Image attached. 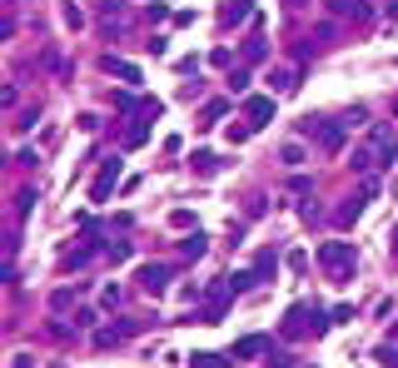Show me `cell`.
<instances>
[{"mask_svg": "<svg viewBox=\"0 0 398 368\" xmlns=\"http://www.w3.org/2000/svg\"><path fill=\"white\" fill-rule=\"evenodd\" d=\"M319 264L344 284V279L353 274V244H349V239H324V244H319Z\"/></svg>", "mask_w": 398, "mask_h": 368, "instance_id": "1", "label": "cell"}, {"mask_svg": "<svg viewBox=\"0 0 398 368\" xmlns=\"http://www.w3.org/2000/svg\"><path fill=\"white\" fill-rule=\"evenodd\" d=\"M344 129H349L344 120H304V135H313L329 155H339V149H344Z\"/></svg>", "mask_w": 398, "mask_h": 368, "instance_id": "2", "label": "cell"}, {"mask_svg": "<svg viewBox=\"0 0 398 368\" xmlns=\"http://www.w3.org/2000/svg\"><path fill=\"white\" fill-rule=\"evenodd\" d=\"M115 184H120V155L100 164V175H95V184H90V199H95V204H104V199H110V189H115Z\"/></svg>", "mask_w": 398, "mask_h": 368, "instance_id": "3", "label": "cell"}, {"mask_svg": "<svg viewBox=\"0 0 398 368\" xmlns=\"http://www.w3.org/2000/svg\"><path fill=\"white\" fill-rule=\"evenodd\" d=\"M274 100H279V95H249V100H244L249 129H259V125H269V120H274Z\"/></svg>", "mask_w": 398, "mask_h": 368, "instance_id": "4", "label": "cell"}, {"mask_svg": "<svg viewBox=\"0 0 398 368\" xmlns=\"http://www.w3.org/2000/svg\"><path fill=\"white\" fill-rule=\"evenodd\" d=\"M140 284H144V294H164V289H170V264H144L140 269Z\"/></svg>", "mask_w": 398, "mask_h": 368, "instance_id": "5", "label": "cell"}, {"mask_svg": "<svg viewBox=\"0 0 398 368\" xmlns=\"http://www.w3.org/2000/svg\"><path fill=\"white\" fill-rule=\"evenodd\" d=\"M373 160H379V164H393L398 160V140H393V129H373Z\"/></svg>", "mask_w": 398, "mask_h": 368, "instance_id": "6", "label": "cell"}, {"mask_svg": "<svg viewBox=\"0 0 398 368\" xmlns=\"http://www.w3.org/2000/svg\"><path fill=\"white\" fill-rule=\"evenodd\" d=\"M259 354H269V338H264V334H244L229 358H259Z\"/></svg>", "mask_w": 398, "mask_h": 368, "instance_id": "7", "label": "cell"}, {"mask_svg": "<svg viewBox=\"0 0 398 368\" xmlns=\"http://www.w3.org/2000/svg\"><path fill=\"white\" fill-rule=\"evenodd\" d=\"M329 10L333 15H353L364 25V20H373V10H368V0H329Z\"/></svg>", "mask_w": 398, "mask_h": 368, "instance_id": "8", "label": "cell"}, {"mask_svg": "<svg viewBox=\"0 0 398 368\" xmlns=\"http://www.w3.org/2000/svg\"><path fill=\"white\" fill-rule=\"evenodd\" d=\"M299 90V70H274L269 75V95H294Z\"/></svg>", "mask_w": 398, "mask_h": 368, "instance_id": "9", "label": "cell"}, {"mask_svg": "<svg viewBox=\"0 0 398 368\" xmlns=\"http://www.w3.org/2000/svg\"><path fill=\"white\" fill-rule=\"evenodd\" d=\"M104 70H110V75H120L124 85H135V80H140V70H135V65H130V60H115V55L104 60Z\"/></svg>", "mask_w": 398, "mask_h": 368, "instance_id": "10", "label": "cell"}, {"mask_svg": "<svg viewBox=\"0 0 398 368\" xmlns=\"http://www.w3.org/2000/svg\"><path fill=\"white\" fill-rule=\"evenodd\" d=\"M254 284H259V274H254V269H239V274H229V289H234V294H249Z\"/></svg>", "mask_w": 398, "mask_h": 368, "instance_id": "11", "label": "cell"}, {"mask_svg": "<svg viewBox=\"0 0 398 368\" xmlns=\"http://www.w3.org/2000/svg\"><path fill=\"white\" fill-rule=\"evenodd\" d=\"M124 334H130V323H120V329H100V334H95V349H115Z\"/></svg>", "mask_w": 398, "mask_h": 368, "instance_id": "12", "label": "cell"}, {"mask_svg": "<svg viewBox=\"0 0 398 368\" xmlns=\"http://www.w3.org/2000/svg\"><path fill=\"white\" fill-rule=\"evenodd\" d=\"M279 164H289V169H294V164H304V144H299V140H289V144L279 149Z\"/></svg>", "mask_w": 398, "mask_h": 368, "instance_id": "13", "label": "cell"}, {"mask_svg": "<svg viewBox=\"0 0 398 368\" xmlns=\"http://www.w3.org/2000/svg\"><path fill=\"white\" fill-rule=\"evenodd\" d=\"M179 249H184V254H190V259H199V254H204V249H209V239H204V234H199V229H195V234H190V239H184V244H179Z\"/></svg>", "mask_w": 398, "mask_h": 368, "instance_id": "14", "label": "cell"}, {"mask_svg": "<svg viewBox=\"0 0 398 368\" xmlns=\"http://www.w3.org/2000/svg\"><path fill=\"white\" fill-rule=\"evenodd\" d=\"M144 135H150V125H144V120H135L130 129H124V144L135 149V144H144Z\"/></svg>", "mask_w": 398, "mask_h": 368, "instance_id": "15", "label": "cell"}, {"mask_svg": "<svg viewBox=\"0 0 398 368\" xmlns=\"http://www.w3.org/2000/svg\"><path fill=\"white\" fill-rule=\"evenodd\" d=\"M60 20H65V25H70V30H80V25H85V10H80V6H75V0H70V6H65V10H60Z\"/></svg>", "mask_w": 398, "mask_h": 368, "instance_id": "16", "label": "cell"}, {"mask_svg": "<svg viewBox=\"0 0 398 368\" xmlns=\"http://www.w3.org/2000/svg\"><path fill=\"white\" fill-rule=\"evenodd\" d=\"M195 169H199V175H214V169H219V160L209 155V149H195Z\"/></svg>", "mask_w": 398, "mask_h": 368, "instance_id": "17", "label": "cell"}, {"mask_svg": "<svg viewBox=\"0 0 398 368\" xmlns=\"http://www.w3.org/2000/svg\"><path fill=\"white\" fill-rule=\"evenodd\" d=\"M349 164L359 169V175H373V164H379V160H373V149H359V155H353Z\"/></svg>", "mask_w": 398, "mask_h": 368, "instance_id": "18", "label": "cell"}, {"mask_svg": "<svg viewBox=\"0 0 398 368\" xmlns=\"http://www.w3.org/2000/svg\"><path fill=\"white\" fill-rule=\"evenodd\" d=\"M224 110H229V105H224V100H209V105H204V120H199V125H214V120H219Z\"/></svg>", "mask_w": 398, "mask_h": 368, "instance_id": "19", "label": "cell"}, {"mask_svg": "<svg viewBox=\"0 0 398 368\" xmlns=\"http://www.w3.org/2000/svg\"><path fill=\"white\" fill-rule=\"evenodd\" d=\"M274 264H279L274 249H264V254H259V264H254V274H259V279H264V274H274Z\"/></svg>", "mask_w": 398, "mask_h": 368, "instance_id": "20", "label": "cell"}, {"mask_svg": "<svg viewBox=\"0 0 398 368\" xmlns=\"http://www.w3.org/2000/svg\"><path fill=\"white\" fill-rule=\"evenodd\" d=\"M75 304V289H55L50 294V309H70Z\"/></svg>", "mask_w": 398, "mask_h": 368, "instance_id": "21", "label": "cell"}, {"mask_svg": "<svg viewBox=\"0 0 398 368\" xmlns=\"http://www.w3.org/2000/svg\"><path fill=\"white\" fill-rule=\"evenodd\" d=\"M244 15H249V0H234V6H229V10H224V20H229V25H239V20H244Z\"/></svg>", "mask_w": 398, "mask_h": 368, "instance_id": "22", "label": "cell"}, {"mask_svg": "<svg viewBox=\"0 0 398 368\" xmlns=\"http://www.w3.org/2000/svg\"><path fill=\"white\" fill-rule=\"evenodd\" d=\"M244 90H249V75L234 70V75H229V95H244Z\"/></svg>", "mask_w": 398, "mask_h": 368, "instance_id": "23", "label": "cell"}, {"mask_svg": "<svg viewBox=\"0 0 398 368\" xmlns=\"http://www.w3.org/2000/svg\"><path fill=\"white\" fill-rule=\"evenodd\" d=\"M195 368H229V363L214 358V354H195Z\"/></svg>", "mask_w": 398, "mask_h": 368, "instance_id": "24", "label": "cell"}, {"mask_svg": "<svg viewBox=\"0 0 398 368\" xmlns=\"http://www.w3.org/2000/svg\"><path fill=\"white\" fill-rule=\"evenodd\" d=\"M30 204H35V189H20V194H15V209L30 214Z\"/></svg>", "mask_w": 398, "mask_h": 368, "instance_id": "25", "label": "cell"}, {"mask_svg": "<svg viewBox=\"0 0 398 368\" xmlns=\"http://www.w3.org/2000/svg\"><path fill=\"white\" fill-rule=\"evenodd\" d=\"M170 224H175V229H190V224H195V214H190V209H175V214H170Z\"/></svg>", "mask_w": 398, "mask_h": 368, "instance_id": "26", "label": "cell"}, {"mask_svg": "<svg viewBox=\"0 0 398 368\" xmlns=\"http://www.w3.org/2000/svg\"><path fill=\"white\" fill-rule=\"evenodd\" d=\"M100 15L110 20V15H124V0H100Z\"/></svg>", "mask_w": 398, "mask_h": 368, "instance_id": "27", "label": "cell"}, {"mask_svg": "<svg viewBox=\"0 0 398 368\" xmlns=\"http://www.w3.org/2000/svg\"><path fill=\"white\" fill-rule=\"evenodd\" d=\"M110 259H115V264H120V259H130V239H115L110 244Z\"/></svg>", "mask_w": 398, "mask_h": 368, "instance_id": "28", "label": "cell"}, {"mask_svg": "<svg viewBox=\"0 0 398 368\" xmlns=\"http://www.w3.org/2000/svg\"><path fill=\"white\" fill-rule=\"evenodd\" d=\"M269 368H294V358H289V354H274V358H264Z\"/></svg>", "mask_w": 398, "mask_h": 368, "instance_id": "29", "label": "cell"}, {"mask_svg": "<svg viewBox=\"0 0 398 368\" xmlns=\"http://www.w3.org/2000/svg\"><path fill=\"white\" fill-rule=\"evenodd\" d=\"M379 358H384L388 368H398V349H379Z\"/></svg>", "mask_w": 398, "mask_h": 368, "instance_id": "30", "label": "cell"}, {"mask_svg": "<svg viewBox=\"0 0 398 368\" xmlns=\"http://www.w3.org/2000/svg\"><path fill=\"white\" fill-rule=\"evenodd\" d=\"M10 368H35V363H30V354H15V363H10Z\"/></svg>", "mask_w": 398, "mask_h": 368, "instance_id": "31", "label": "cell"}]
</instances>
